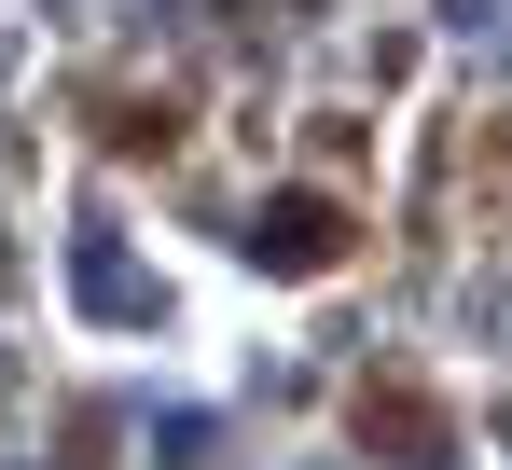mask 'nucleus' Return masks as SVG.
I'll return each instance as SVG.
<instances>
[{
    "label": "nucleus",
    "instance_id": "nucleus-1",
    "mask_svg": "<svg viewBox=\"0 0 512 470\" xmlns=\"http://www.w3.org/2000/svg\"><path fill=\"white\" fill-rule=\"evenodd\" d=\"M346 194H305V180H291V194H263V222H250V263L263 277H333L346 263Z\"/></svg>",
    "mask_w": 512,
    "mask_h": 470
},
{
    "label": "nucleus",
    "instance_id": "nucleus-2",
    "mask_svg": "<svg viewBox=\"0 0 512 470\" xmlns=\"http://www.w3.org/2000/svg\"><path fill=\"white\" fill-rule=\"evenodd\" d=\"M346 429H360V443H388L402 470H429V457H443V415H429V401L402 388V374H388V388H360V401H346Z\"/></svg>",
    "mask_w": 512,
    "mask_h": 470
},
{
    "label": "nucleus",
    "instance_id": "nucleus-3",
    "mask_svg": "<svg viewBox=\"0 0 512 470\" xmlns=\"http://www.w3.org/2000/svg\"><path fill=\"white\" fill-rule=\"evenodd\" d=\"M97 139H111V153H167V139H180V97H111Z\"/></svg>",
    "mask_w": 512,
    "mask_h": 470
}]
</instances>
